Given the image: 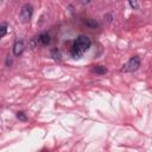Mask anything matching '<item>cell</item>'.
Segmentation results:
<instances>
[{
    "instance_id": "cell-11",
    "label": "cell",
    "mask_w": 152,
    "mask_h": 152,
    "mask_svg": "<svg viewBox=\"0 0 152 152\" xmlns=\"http://www.w3.org/2000/svg\"><path fill=\"white\" fill-rule=\"evenodd\" d=\"M128 3H130V6L133 10H137L138 9V0H128Z\"/></svg>"
},
{
    "instance_id": "cell-7",
    "label": "cell",
    "mask_w": 152,
    "mask_h": 152,
    "mask_svg": "<svg viewBox=\"0 0 152 152\" xmlns=\"http://www.w3.org/2000/svg\"><path fill=\"white\" fill-rule=\"evenodd\" d=\"M93 71H94L95 74H98V75H105V74L107 72V68H105V67H102V65H96V67L93 69Z\"/></svg>"
},
{
    "instance_id": "cell-14",
    "label": "cell",
    "mask_w": 152,
    "mask_h": 152,
    "mask_svg": "<svg viewBox=\"0 0 152 152\" xmlns=\"http://www.w3.org/2000/svg\"><path fill=\"white\" fill-rule=\"evenodd\" d=\"M80 1H81L82 4H85V5H86V4H89V3L92 1V0H80Z\"/></svg>"
},
{
    "instance_id": "cell-4",
    "label": "cell",
    "mask_w": 152,
    "mask_h": 152,
    "mask_svg": "<svg viewBox=\"0 0 152 152\" xmlns=\"http://www.w3.org/2000/svg\"><path fill=\"white\" fill-rule=\"evenodd\" d=\"M37 42H38V45H49L50 42H51V38H50V35L48 32H43L41 33L38 37H37Z\"/></svg>"
},
{
    "instance_id": "cell-8",
    "label": "cell",
    "mask_w": 152,
    "mask_h": 152,
    "mask_svg": "<svg viewBox=\"0 0 152 152\" xmlns=\"http://www.w3.org/2000/svg\"><path fill=\"white\" fill-rule=\"evenodd\" d=\"M86 25L89 26L90 29H96V28H99L98 20H95V19H93V18H89V19L86 22Z\"/></svg>"
},
{
    "instance_id": "cell-9",
    "label": "cell",
    "mask_w": 152,
    "mask_h": 152,
    "mask_svg": "<svg viewBox=\"0 0 152 152\" xmlns=\"http://www.w3.org/2000/svg\"><path fill=\"white\" fill-rule=\"evenodd\" d=\"M7 24L6 23H3L1 25H0V38H3L6 33H7Z\"/></svg>"
},
{
    "instance_id": "cell-5",
    "label": "cell",
    "mask_w": 152,
    "mask_h": 152,
    "mask_svg": "<svg viewBox=\"0 0 152 152\" xmlns=\"http://www.w3.org/2000/svg\"><path fill=\"white\" fill-rule=\"evenodd\" d=\"M24 49H25L24 42H23V41H17V42L14 43V45H13V55H14V56H20V55L23 54Z\"/></svg>"
},
{
    "instance_id": "cell-1",
    "label": "cell",
    "mask_w": 152,
    "mask_h": 152,
    "mask_svg": "<svg viewBox=\"0 0 152 152\" xmlns=\"http://www.w3.org/2000/svg\"><path fill=\"white\" fill-rule=\"evenodd\" d=\"M92 45V42L88 37L86 36H79L76 38V41L74 42L72 44V48H71V56L74 58H81L82 55L89 50Z\"/></svg>"
},
{
    "instance_id": "cell-3",
    "label": "cell",
    "mask_w": 152,
    "mask_h": 152,
    "mask_svg": "<svg viewBox=\"0 0 152 152\" xmlns=\"http://www.w3.org/2000/svg\"><path fill=\"white\" fill-rule=\"evenodd\" d=\"M32 14H33V7L32 5L30 4H26L22 7L20 10V13H19V20L22 23H29L30 19L32 18Z\"/></svg>"
},
{
    "instance_id": "cell-2",
    "label": "cell",
    "mask_w": 152,
    "mask_h": 152,
    "mask_svg": "<svg viewBox=\"0 0 152 152\" xmlns=\"http://www.w3.org/2000/svg\"><path fill=\"white\" fill-rule=\"evenodd\" d=\"M139 67H140V57L139 56H133L124 65V68L121 69V71L122 72H133V71L138 70Z\"/></svg>"
},
{
    "instance_id": "cell-6",
    "label": "cell",
    "mask_w": 152,
    "mask_h": 152,
    "mask_svg": "<svg viewBox=\"0 0 152 152\" xmlns=\"http://www.w3.org/2000/svg\"><path fill=\"white\" fill-rule=\"evenodd\" d=\"M50 55H51V57H52L55 61H61V59H62V54H61V51H59L57 48L51 49Z\"/></svg>"
},
{
    "instance_id": "cell-13",
    "label": "cell",
    "mask_w": 152,
    "mask_h": 152,
    "mask_svg": "<svg viewBox=\"0 0 152 152\" xmlns=\"http://www.w3.org/2000/svg\"><path fill=\"white\" fill-rule=\"evenodd\" d=\"M105 18L107 19V22H108V23H111V22H112V19H113L112 14H106V16H105Z\"/></svg>"
},
{
    "instance_id": "cell-12",
    "label": "cell",
    "mask_w": 152,
    "mask_h": 152,
    "mask_svg": "<svg viewBox=\"0 0 152 152\" xmlns=\"http://www.w3.org/2000/svg\"><path fill=\"white\" fill-rule=\"evenodd\" d=\"M11 64H12V58H11V56H7V58H6V65L10 67Z\"/></svg>"
},
{
    "instance_id": "cell-10",
    "label": "cell",
    "mask_w": 152,
    "mask_h": 152,
    "mask_svg": "<svg viewBox=\"0 0 152 152\" xmlns=\"http://www.w3.org/2000/svg\"><path fill=\"white\" fill-rule=\"evenodd\" d=\"M17 118H18L20 121H26V120H28V117H26V114H25L24 112H18V113H17Z\"/></svg>"
}]
</instances>
